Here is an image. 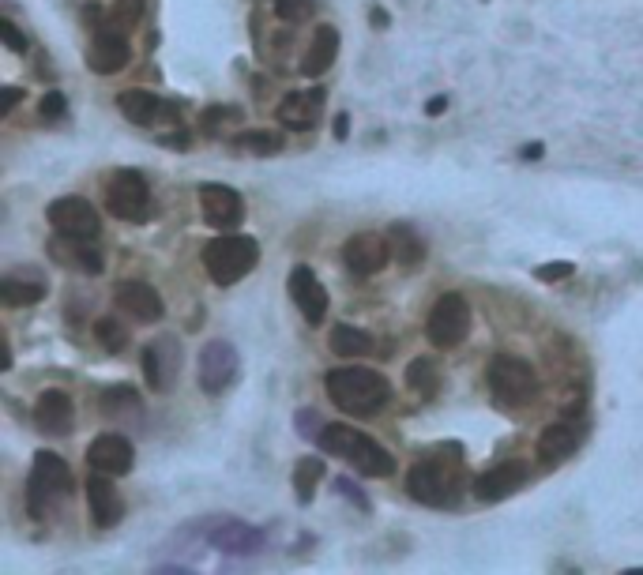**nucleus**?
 <instances>
[{
  "label": "nucleus",
  "instance_id": "obj_1",
  "mask_svg": "<svg viewBox=\"0 0 643 575\" xmlns=\"http://www.w3.org/2000/svg\"><path fill=\"white\" fill-rule=\"evenodd\" d=\"M324 391H328L331 403L350 418H373L392 403V380L377 373V369H365V365L331 369L324 376Z\"/></svg>",
  "mask_w": 643,
  "mask_h": 575
},
{
  "label": "nucleus",
  "instance_id": "obj_2",
  "mask_svg": "<svg viewBox=\"0 0 643 575\" xmlns=\"http://www.w3.org/2000/svg\"><path fill=\"white\" fill-rule=\"evenodd\" d=\"M320 451H328L335 459H346L350 467L358 470L361 478H392L395 474V455L384 444H377L369 433H361L346 421H331L316 436Z\"/></svg>",
  "mask_w": 643,
  "mask_h": 575
},
{
  "label": "nucleus",
  "instance_id": "obj_3",
  "mask_svg": "<svg viewBox=\"0 0 643 575\" xmlns=\"http://www.w3.org/2000/svg\"><path fill=\"white\" fill-rule=\"evenodd\" d=\"M256 264H260V241L249 234L222 230V237H211L204 245V271L215 286H234L245 275H252Z\"/></svg>",
  "mask_w": 643,
  "mask_h": 575
},
{
  "label": "nucleus",
  "instance_id": "obj_4",
  "mask_svg": "<svg viewBox=\"0 0 643 575\" xmlns=\"http://www.w3.org/2000/svg\"><path fill=\"white\" fill-rule=\"evenodd\" d=\"M407 493L425 508H455L463 493V463H444L425 455L407 470Z\"/></svg>",
  "mask_w": 643,
  "mask_h": 575
},
{
  "label": "nucleus",
  "instance_id": "obj_5",
  "mask_svg": "<svg viewBox=\"0 0 643 575\" xmlns=\"http://www.w3.org/2000/svg\"><path fill=\"white\" fill-rule=\"evenodd\" d=\"M72 493V470L64 463L57 451H34L31 459V474H27V512L31 519H46L49 504L64 500Z\"/></svg>",
  "mask_w": 643,
  "mask_h": 575
},
{
  "label": "nucleus",
  "instance_id": "obj_6",
  "mask_svg": "<svg viewBox=\"0 0 643 575\" xmlns=\"http://www.w3.org/2000/svg\"><path fill=\"white\" fill-rule=\"evenodd\" d=\"M486 384L493 391V399L508 410H523L538 399V373L527 358L516 354H497L486 369Z\"/></svg>",
  "mask_w": 643,
  "mask_h": 575
},
{
  "label": "nucleus",
  "instance_id": "obj_7",
  "mask_svg": "<svg viewBox=\"0 0 643 575\" xmlns=\"http://www.w3.org/2000/svg\"><path fill=\"white\" fill-rule=\"evenodd\" d=\"M474 327V312H471V301L463 294H440L437 305L429 309V320H425V335L433 346L440 350H452L459 342H467Z\"/></svg>",
  "mask_w": 643,
  "mask_h": 575
},
{
  "label": "nucleus",
  "instance_id": "obj_8",
  "mask_svg": "<svg viewBox=\"0 0 643 575\" xmlns=\"http://www.w3.org/2000/svg\"><path fill=\"white\" fill-rule=\"evenodd\" d=\"M106 211L121 222H147L151 215V188L140 170H113L106 177Z\"/></svg>",
  "mask_w": 643,
  "mask_h": 575
},
{
  "label": "nucleus",
  "instance_id": "obj_9",
  "mask_svg": "<svg viewBox=\"0 0 643 575\" xmlns=\"http://www.w3.org/2000/svg\"><path fill=\"white\" fill-rule=\"evenodd\" d=\"M143 380L155 395H166L173 391L177 376H181V365H185V342L177 335H158L155 342L143 346Z\"/></svg>",
  "mask_w": 643,
  "mask_h": 575
},
{
  "label": "nucleus",
  "instance_id": "obj_10",
  "mask_svg": "<svg viewBox=\"0 0 643 575\" xmlns=\"http://www.w3.org/2000/svg\"><path fill=\"white\" fill-rule=\"evenodd\" d=\"M237 376H241V361H237L234 342L226 339L204 342V350H200V391L211 395V399H219V395L234 388Z\"/></svg>",
  "mask_w": 643,
  "mask_h": 575
},
{
  "label": "nucleus",
  "instance_id": "obj_11",
  "mask_svg": "<svg viewBox=\"0 0 643 575\" xmlns=\"http://www.w3.org/2000/svg\"><path fill=\"white\" fill-rule=\"evenodd\" d=\"M49 226L61 237H72V241H95L102 234V222H98V211L91 200L83 196H61L46 207Z\"/></svg>",
  "mask_w": 643,
  "mask_h": 575
},
{
  "label": "nucleus",
  "instance_id": "obj_12",
  "mask_svg": "<svg viewBox=\"0 0 643 575\" xmlns=\"http://www.w3.org/2000/svg\"><path fill=\"white\" fill-rule=\"evenodd\" d=\"M196 192H200V215H204L207 226H215V230H237V226L245 222V200H241L237 188L222 185V181H204Z\"/></svg>",
  "mask_w": 643,
  "mask_h": 575
},
{
  "label": "nucleus",
  "instance_id": "obj_13",
  "mask_svg": "<svg viewBox=\"0 0 643 575\" xmlns=\"http://www.w3.org/2000/svg\"><path fill=\"white\" fill-rule=\"evenodd\" d=\"M527 482H531V463L508 459V463H497V467H489L486 474H478L471 482V493L474 500H482V504H501V500H508L512 493H519Z\"/></svg>",
  "mask_w": 643,
  "mask_h": 575
},
{
  "label": "nucleus",
  "instance_id": "obj_14",
  "mask_svg": "<svg viewBox=\"0 0 643 575\" xmlns=\"http://www.w3.org/2000/svg\"><path fill=\"white\" fill-rule=\"evenodd\" d=\"M343 264L354 279H373L384 267L392 264V245H388V234H354L343 245Z\"/></svg>",
  "mask_w": 643,
  "mask_h": 575
},
{
  "label": "nucleus",
  "instance_id": "obj_15",
  "mask_svg": "<svg viewBox=\"0 0 643 575\" xmlns=\"http://www.w3.org/2000/svg\"><path fill=\"white\" fill-rule=\"evenodd\" d=\"M286 290H290V301L298 305V312L305 316V324L309 327H320L324 324V316H328V286L320 282L309 264H298L290 271V282H286Z\"/></svg>",
  "mask_w": 643,
  "mask_h": 575
},
{
  "label": "nucleus",
  "instance_id": "obj_16",
  "mask_svg": "<svg viewBox=\"0 0 643 575\" xmlns=\"http://www.w3.org/2000/svg\"><path fill=\"white\" fill-rule=\"evenodd\" d=\"M117 109L125 113V121L140 128H151L158 121H177L181 117V106L177 102H166L158 98L155 91H143V87H128V91L117 94Z\"/></svg>",
  "mask_w": 643,
  "mask_h": 575
},
{
  "label": "nucleus",
  "instance_id": "obj_17",
  "mask_svg": "<svg viewBox=\"0 0 643 575\" xmlns=\"http://www.w3.org/2000/svg\"><path fill=\"white\" fill-rule=\"evenodd\" d=\"M49 297V279L42 267H12L4 279H0V301L8 309H27V305H38Z\"/></svg>",
  "mask_w": 643,
  "mask_h": 575
},
{
  "label": "nucleus",
  "instance_id": "obj_18",
  "mask_svg": "<svg viewBox=\"0 0 643 575\" xmlns=\"http://www.w3.org/2000/svg\"><path fill=\"white\" fill-rule=\"evenodd\" d=\"M113 301H117V309L128 312V316H132V320H140V324H158V320L166 316V301H162V294H158L151 282H143V279L117 282Z\"/></svg>",
  "mask_w": 643,
  "mask_h": 575
},
{
  "label": "nucleus",
  "instance_id": "obj_19",
  "mask_svg": "<svg viewBox=\"0 0 643 575\" xmlns=\"http://www.w3.org/2000/svg\"><path fill=\"white\" fill-rule=\"evenodd\" d=\"M204 538L207 545H215L226 557H256L267 542L264 530L252 527V523H241V519H222L219 527H211Z\"/></svg>",
  "mask_w": 643,
  "mask_h": 575
},
{
  "label": "nucleus",
  "instance_id": "obj_20",
  "mask_svg": "<svg viewBox=\"0 0 643 575\" xmlns=\"http://www.w3.org/2000/svg\"><path fill=\"white\" fill-rule=\"evenodd\" d=\"M87 467L121 478V474L136 467V448H132V440L125 433H102L87 448Z\"/></svg>",
  "mask_w": 643,
  "mask_h": 575
},
{
  "label": "nucleus",
  "instance_id": "obj_21",
  "mask_svg": "<svg viewBox=\"0 0 643 575\" xmlns=\"http://www.w3.org/2000/svg\"><path fill=\"white\" fill-rule=\"evenodd\" d=\"M128 61H132V42L125 38V31H110V27L95 31L91 49H87V68L95 76H117L121 68H128Z\"/></svg>",
  "mask_w": 643,
  "mask_h": 575
},
{
  "label": "nucleus",
  "instance_id": "obj_22",
  "mask_svg": "<svg viewBox=\"0 0 643 575\" xmlns=\"http://www.w3.org/2000/svg\"><path fill=\"white\" fill-rule=\"evenodd\" d=\"M34 425L46 436H68L76 429V403L61 388H46L34 399Z\"/></svg>",
  "mask_w": 643,
  "mask_h": 575
},
{
  "label": "nucleus",
  "instance_id": "obj_23",
  "mask_svg": "<svg viewBox=\"0 0 643 575\" xmlns=\"http://www.w3.org/2000/svg\"><path fill=\"white\" fill-rule=\"evenodd\" d=\"M87 508H91V523L98 530H110L125 519V500H121L117 485H113V474L95 470L87 478Z\"/></svg>",
  "mask_w": 643,
  "mask_h": 575
},
{
  "label": "nucleus",
  "instance_id": "obj_24",
  "mask_svg": "<svg viewBox=\"0 0 643 575\" xmlns=\"http://www.w3.org/2000/svg\"><path fill=\"white\" fill-rule=\"evenodd\" d=\"M324 87H309V91H294L286 94L283 102L275 106V121L283 128H294V132H309L316 128L320 113H324Z\"/></svg>",
  "mask_w": 643,
  "mask_h": 575
},
{
  "label": "nucleus",
  "instance_id": "obj_25",
  "mask_svg": "<svg viewBox=\"0 0 643 575\" xmlns=\"http://www.w3.org/2000/svg\"><path fill=\"white\" fill-rule=\"evenodd\" d=\"M583 436L587 433H583V425H576V421H553V425L542 429V436H538L534 455H538V463H546V467L565 463V459H572V455L580 451Z\"/></svg>",
  "mask_w": 643,
  "mask_h": 575
},
{
  "label": "nucleus",
  "instance_id": "obj_26",
  "mask_svg": "<svg viewBox=\"0 0 643 575\" xmlns=\"http://www.w3.org/2000/svg\"><path fill=\"white\" fill-rule=\"evenodd\" d=\"M335 57H339V31L331 23H320L313 38H309V46H305V53H301V76L309 79L324 76V72H331Z\"/></svg>",
  "mask_w": 643,
  "mask_h": 575
},
{
  "label": "nucleus",
  "instance_id": "obj_27",
  "mask_svg": "<svg viewBox=\"0 0 643 575\" xmlns=\"http://www.w3.org/2000/svg\"><path fill=\"white\" fill-rule=\"evenodd\" d=\"M49 252H53V260L64 267H76L79 275H102L106 271V260H102V252L91 249V241H72V237H53L49 241Z\"/></svg>",
  "mask_w": 643,
  "mask_h": 575
},
{
  "label": "nucleus",
  "instance_id": "obj_28",
  "mask_svg": "<svg viewBox=\"0 0 643 575\" xmlns=\"http://www.w3.org/2000/svg\"><path fill=\"white\" fill-rule=\"evenodd\" d=\"M388 245H392V260L403 271H414V267L425 264V241L410 222H392L388 226Z\"/></svg>",
  "mask_w": 643,
  "mask_h": 575
},
{
  "label": "nucleus",
  "instance_id": "obj_29",
  "mask_svg": "<svg viewBox=\"0 0 643 575\" xmlns=\"http://www.w3.org/2000/svg\"><path fill=\"white\" fill-rule=\"evenodd\" d=\"M98 403H102V414L110 421H128L143 414V399L132 384H113V388H106L98 395Z\"/></svg>",
  "mask_w": 643,
  "mask_h": 575
},
{
  "label": "nucleus",
  "instance_id": "obj_30",
  "mask_svg": "<svg viewBox=\"0 0 643 575\" xmlns=\"http://www.w3.org/2000/svg\"><path fill=\"white\" fill-rule=\"evenodd\" d=\"M440 384H444V373H440L437 358H414L407 365V388L422 399V403H433L440 395Z\"/></svg>",
  "mask_w": 643,
  "mask_h": 575
},
{
  "label": "nucleus",
  "instance_id": "obj_31",
  "mask_svg": "<svg viewBox=\"0 0 643 575\" xmlns=\"http://www.w3.org/2000/svg\"><path fill=\"white\" fill-rule=\"evenodd\" d=\"M331 350L339 358H365V354H373V335L365 327L335 324L331 327Z\"/></svg>",
  "mask_w": 643,
  "mask_h": 575
},
{
  "label": "nucleus",
  "instance_id": "obj_32",
  "mask_svg": "<svg viewBox=\"0 0 643 575\" xmlns=\"http://www.w3.org/2000/svg\"><path fill=\"white\" fill-rule=\"evenodd\" d=\"M324 474H328V467L316 455L298 459V467H294V497H298V504H313L316 485L324 482Z\"/></svg>",
  "mask_w": 643,
  "mask_h": 575
},
{
  "label": "nucleus",
  "instance_id": "obj_33",
  "mask_svg": "<svg viewBox=\"0 0 643 575\" xmlns=\"http://www.w3.org/2000/svg\"><path fill=\"white\" fill-rule=\"evenodd\" d=\"M234 147L237 151H252V155H279L286 147V136L283 132H271V128H252V132H237L234 136Z\"/></svg>",
  "mask_w": 643,
  "mask_h": 575
},
{
  "label": "nucleus",
  "instance_id": "obj_34",
  "mask_svg": "<svg viewBox=\"0 0 643 575\" xmlns=\"http://www.w3.org/2000/svg\"><path fill=\"white\" fill-rule=\"evenodd\" d=\"M241 117H245V113L237 106H207L204 113H200V132L219 140L222 132H230V125H241Z\"/></svg>",
  "mask_w": 643,
  "mask_h": 575
},
{
  "label": "nucleus",
  "instance_id": "obj_35",
  "mask_svg": "<svg viewBox=\"0 0 643 575\" xmlns=\"http://www.w3.org/2000/svg\"><path fill=\"white\" fill-rule=\"evenodd\" d=\"M95 339L110 350V354H125L128 350V327H121L117 316H102L95 324Z\"/></svg>",
  "mask_w": 643,
  "mask_h": 575
},
{
  "label": "nucleus",
  "instance_id": "obj_36",
  "mask_svg": "<svg viewBox=\"0 0 643 575\" xmlns=\"http://www.w3.org/2000/svg\"><path fill=\"white\" fill-rule=\"evenodd\" d=\"M316 12V0H275V16L283 23H305Z\"/></svg>",
  "mask_w": 643,
  "mask_h": 575
},
{
  "label": "nucleus",
  "instance_id": "obj_37",
  "mask_svg": "<svg viewBox=\"0 0 643 575\" xmlns=\"http://www.w3.org/2000/svg\"><path fill=\"white\" fill-rule=\"evenodd\" d=\"M64 113H68V98L61 91H49L42 102H38V117L42 121H61Z\"/></svg>",
  "mask_w": 643,
  "mask_h": 575
},
{
  "label": "nucleus",
  "instance_id": "obj_38",
  "mask_svg": "<svg viewBox=\"0 0 643 575\" xmlns=\"http://www.w3.org/2000/svg\"><path fill=\"white\" fill-rule=\"evenodd\" d=\"M572 275H576V264H568V260L534 267V279H538V282H565V279H572Z\"/></svg>",
  "mask_w": 643,
  "mask_h": 575
},
{
  "label": "nucleus",
  "instance_id": "obj_39",
  "mask_svg": "<svg viewBox=\"0 0 643 575\" xmlns=\"http://www.w3.org/2000/svg\"><path fill=\"white\" fill-rule=\"evenodd\" d=\"M294 425H298V433L305 436V440H316L320 429H324V421H320L316 410H298V414H294Z\"/></svg>",
  "mask_w": 643,
  "mask_h": 575
},
{
  "label": "nucleus",
  "instance_id": "obj_40",
  "mask_svg": "<svg viewBox=\"0 0 643 575\" xmlns=\"http://www.w3.org/2000/svg\"><path fill=\"white\" fill-rule=\"evenodd\" d=\"M335 489H339V493H343L346 500H350V504H354V508H361V512H373V504H369V497H365V493H361L358 485L350 482V478H335Z\"/></svg>",
  "mask_w": 643,
  "mask_h": 575
},
{
  "label": "nucleus",
  "instance_id": "obj_41",
  "mask_svg": "<svg viewBox=\"0 0 643 575\" xmlns=\"http://www.w3.org/2000/svg\"><path fill=\"white\" fill-rule=\"evenodd\" d=\"M0 34H4V46L12 49V53H27V38H23V31L8 16L0 19Z\"/></svg>",
  "mask_w": 643,
  "mask_h": 575
},
{
  "label": "nucleus",
  "instance_id": "obj_42",
  "mask_svg": "<svg viewBox=\"0 0 643 575\" xmlns=\"http://www.w3.org/2000/svg\"><path fill=\"white\" fill-rule=\"evenodd\" d=\"M79 12H83V23H87V27H95V31H102V27H106V8H102V4H95V0H91V4H83Z\"/></svg>",
  "mask_w": 643,
  "mask_h": 575
},
{
  "label": "nucleus",
  "instance_id": "obj_43",
  "mask_svg": "<svg viewBox=\"0 0 643 575\" xmlns=\"http://www.w3.org/2000/svg\"><path fill=\"white\" fill-rule=\"evenodd\" d=\"M19 102H23V87H4V91H0V117H8Z\"/></svg>",
  "mask_w": 643,
  "mask_h": 575
},
{
  "label": "nucleus",
  "instance_id": "obj_44",
  "mask_svg": "<svg viewBox=\"0 0 643 575\" xmlns=\"http://www.w3.org/2000/svg\"><path fill=\"white\" fill-rule=\"evenodd\" d=\"M448 106H452V98H448V94H433V98L425 102V113H429V117H440Z\"/></svg>",
  "mask_w": 643,
  "mask_h": 575
},
{
  "label": "nucleus",
  "instance_id": "obj_45",
  "mask_svg": "<svg viewBox=\"0 0 643 575\" xmlns=\"http://www.w3.org/2000/svg\"><path fill=\"white\" fill-rule=\"evenodd\" d=\"M542 155H546V143H523V147H519V158H523V162H534V158Z\"/></svg>",
  "mask_w": 643,
  "mask_h": 575
},
{
  "label": "nucleus",
  "instance_id": "obj_46",
  "mask_svg": "<svg viewBox=\"0 0 643 575\" xmlns=\"http://www.w3.org/2000/svg\"><path fill=\"white\" fill-rule=\"evenodd\" d=\"M335 140H350V113H335Z\"/></svg>",
  "mask_w": 643,
  "mask_h": 575
},
{
  "label": "nucleus",
  "instance_id": "obj_47",
  "mask_svg": "<svg viewBox=\"0 0 643 575\" xmlns=\"http://www.w3.org/2000/svg\"><path fill=\"white\" fill-rule=\"evenodd\" d=\"M0 354H4V373H8V369H12V361H16V358H12V342L4 339V335H0Z\"/></svg>",
  "mask_w": 643,
  "mask_h": 575
},
{
  "label": "nucleus",
  "instance_id": "obj_48",
  "mask_svg": "<svg viewBox=\"0 0 643 575\" xmlns=\"http://www.w3.org/2000/svg\"><path fill=\"white\" fill-rule=\"evenodd\" d=\"M373 27H377V31H384V27H388V23H392V19H388V12H384V8H373Z\"/></svg>",
  "mask_w": 643,
  "mask_h": 575
}]
</instances>
